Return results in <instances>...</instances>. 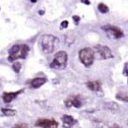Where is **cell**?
Masks as SVG:
<instances>
[{
    "mask_svg": "<svg viewBox=\"0 0 128 128\" xmlns=\"http://www.w3.org/2000/svg\"><path fill=\"white\" fill-rule=\"evenodd\" d=\"M39 13H40V15H43V14H44V13H45V11L41 10V11H39Z\"/></svg>",
    "mask_w": 128,
    "mask_h": 128,
    "instance_id": "obj_25",
    "label": "cell"
},
{
    "mask_svg": "<svg viewBox=\"0 0 128 128\" xmlns=\"http://www.w3.org/2000/svg\"><path fill=\"white\" fill-rule=\"evenodd\" d=\"M46 78H43V77H37V78H34V79L32 80L31 84L32 86L35 89L37 88H40L41 86H42L44 84H46Z\"/></svg>",
    "mask_w": 128,
    "mask_h": 128,
    "instance_id": "obj_11",
    "label": "cell"
},
{
    "mask_svg": "<svg viewBox=\"0 0 128 128\" xmlns=\"http://www.w3.org/2000/svg\"><path fill=\"white\" fill-rule=\"evenodd\" d=\"M94 49H95V52L98 54L101 59L107 60V59H111V58L113 57V54L111 53V50L110 49V47H108V46H106L97 45V46L94 47Z\"/></svg>",
    "mask_w": 128,
    "mask_h": 128,
    "instance_id": "obj_6",
    "label": "cell"
},
{
    "mask_svg": "<svg viewBox=\"0 0 128 128\" xmlns=\"http://www.w3.org/2000/svg\"><path fill=\"white\" fill-rule=\"evenodd\" d=\"M62 121H63V126H65V127L69 128L70 126H74L75 124H76L77 121L72 117V116H69V115H64L62 117Z\"/></svg>",
    "mask_w": 128,
    "mask_h": 128,
    "instance_id": "obj_10",
    "label": "cell"
},
{
    "mask_svg": "<svg viewBox=\"0 0 128 128\" xmlns=\"http://www.w3.org/2000/svg\"><path fill=\"white\" fill-rule=\"evenodd\" d=\"M123 74L126 76H128V62L125 63V67H124V70H123Z\"/></svg>",
    "mask_w": 128,
    "mask_h": 128,
    "instance_id": "obj_19",
    "label": "cell"
},
{
    "mask_svg": "<svg viewBox=\"0 0 128 128\" xmlns=\"http://www.w3.org/2000/svg\"><path fill=\"white\" fill-rule=\"evenodd\" d=\"M37 1H38V0H31V2H32V3H36Z\"/></svg>",
    "mask_w": 128,
    "mask_h": 128,
    "instance_id": "obj_26",
    "label": "cell"
},
{
    "mask_svg": "<svg viewBox=\"0 0 128 128\" xmlns=\"http://www.w3.org/2000/svg\"><path fill=\"white\" fill-rule=\"evenodd\" d=\"M79 58L81 62L84 66L89 67L90 65H92L93 61H94V58H95L94 50L92 48H89V47L81 49L79 52Z\"/></svg>",
    "mask_w": 128,
    "mask_h": 128,
    "instance_id": "obj_4",
    "label": "cell"
},
{
    "mask_svg": "<svg viewBox=\"0 0 128 128\" xmlns=\"http://www.w3.org/2000/svg\"><path fill=\"white\" fill-rule=\"evenodd\" d=\"M102 28L106 32V34H108V36L110 38H111V39H120L124 35L122 30L120 28L117 27V26H112L108 25V26H103Z\"/></svg>",
    "mask_w": 128,
    "mask_h": 128,
    "instance_id": "obj_5",
    "label": "cell"
},
{
    "mask_svg": "<svg viewBox=\"0 0 128 128\" xmlns=\"http://www.w3.org/2000/svg\"><path fill=\"white\" fill-rule=\"evenodd\" d=\"M35 126L41 128H57L58 123L53 119H39L35 122Z\"/></svg>",
    "mask_w": 128,
    "mask_h": 128,
    "instance_id": "obj_7",
    "label": "cell"
},
{
    "mask_svg": "<svg viewBox=\"0 0 128 128\" xmlns=\"http://www.w3.org/2000/svg\"><path fill=\"white\" fill-rule=\"evenodd\" d=\"M116 98L119 99V100L125 101V102H128V92H124V91H120L116 95Z\"/></svg>",
    "mask_w": 128,
    "mask_h": 128,
    "instance_id": "obj_15",
    "label": "cell"
},
{
    "mask_svg": "<svg viewBox=\"0 0 128 128\" xmlns=\"http://www.w3.org/2000/svg\"><path fill=\"white\" fill-rule=\"evenodd\" d=\"M61 28H67L68 26H69V22H68L67 20L62 21L61 24Z\"/></svg>",
    "mask_w": 128,
    "mask_h": 128,
    "instance_id": "obj_21",
    "label": "cell"
},
{
    "mask_svg": "<svg viewBox=\"0 0 128 128\" xmlns=\"http://www.w3.org/2000/svg\"><path fill=\"white\" fill-rule=\"evenodd\" d=\"M76 34L73 33L72 35H71V32H69V34H67L65 35V41H66V43H67L68 45L72 44V43H74V41H76Z\"/></svg>",
    "mask_w": 128,
    "mask_h": 128,
    "instance_id": "obj_13",
    "label": "cell"
},
{
    "mask_svg": "<svg viewBox=\"0 0 128 128\" xmlns=\"http://www.w3.org/2000/svg\"><path fill=\"white\" fill-rule=\"evenodd\" d=\"M97 8H98V11H100L101 13H107L108 11H109V7H108L106 4H103V3L99 4Z\"/></svg>",
    "mask_w": 128,
    "mask_h": 128,
    "instance_id": "obj_17",
    "label": "cell"
},
{
    "mask_svg": "<svg viewBox=\"0 0 128 128\" xmlns=\"http://www.w3.org/2000/svg\"><path fill=\"white\" fill-rule=\"evenodd\" d=\"M105 108L109 109L110 111H119V104H116L114 102H109V103H106L105 104Z\"/></svg>",
    "mask_w": 128,
    "mask_h": 128,
    "instance_id": "obj_14",
    "label": "cell"
},
{
    "mask_svg": "<svg viewBox=\"0 0 128 128\" xmlns=\"http://www.w3.org/2000/svg\"><path fill=\"white\" fill-rule=\"evenodd\" d=\"M73 20H74L75 24L78 25V23H79V21H80V17H79V16L75 15V16H73Z\"/></svg>",
    "mask_w": 128,
    "mask_h": 128,
    "instance_id": "obj_20",
    "label": "cell"
},
{
    "mask_svg": "<svg viewBox=\"0 0 128 128\" xmlns=\"http://www.w3.org/2000/svg\"><path fill=\"white\" fill-rule=\"evenodd\" d=\"M86 86L88 89H90L92 91H99L101 89V84L97 81H93V82H88L86 84Z\"/></svg>",
    "mask_w": 128,
    "mask_h": 128,
    "instance_id": "obj_12",
    "label": "cell"
},
{
    "mask_svg": "<svg viewBox=\"0 0 128 128\" xmlns=\"http://www.w3.org/2000/svg\"><path fill=\"white\" fill-rule=\"evenodd\" d=\"M29 50V46L26 44L14 45L9 50L8 60L10 61H14L17 59H26Z\"/></svg>",
    "mask_w": 128,
    "mask_h": 128,
    "instance_id": "obj_2",
    "label": "cell"
},
{
    "mask_svg": "<svg viewBox=\"0 0 128 128\" xmlns=\"http://www.w3.org/2000/svg\"><path fill=\"white\" fill-rule=\"evenodd\" d=\"M112 128H122V127H121V126H119V125H114Z\"/></svg>",
    "mask_w": 128,
    "mask_h": 128,
    "instance_id": "obj_24",
    "label": "cell"
},
{
    "mask_svg": "<svg viewBox=\"0 0 128 128\" xmlns=\"http://www.w3.org/2000/svg\"><path fill=\"white\" fill-rule=\"evenodd\" d=\"M12 128H27L26 127L25 125H19V124H18V125H15V126H13V127Z\"/></svg>",
    "mask_w": 128,
    "mask_h": 128,
    "instance_id": "obj_22",
    "label": "cell"
},
{
    "mask_svg": "<svg viewBox=\"0 0 128 128\" xmlns=\"http://www.w3.org/2000/svg\"><path fill=\"white\" fill-rule=\"evenodd\" d=\"M1 111H2L4 115L8 116V117H12V116H15L16 113H17V111H15V110L6 109V108H2V109H1Z\"/></svg>",
    "mask_w": 128,
    "mask_h": 128,
    "instance_id": "obj_16",
    "label": "cell"
},
{
    "mask_svg": "<svg viewBox=\"0 0 128 128\" xmlns=\"http://www.w3.org/2000/svg\"><path fill=\"white\" fill-rule=\"evenodd\" d=\"M22 91H23V89L18 90V91H16V92H4L2 96L3 101H4V103L11 102V101L14 100V99L16 98Z\"/></svg>",
    "mask_w": 128,
    "mask_h": 128,
    "instance_id": "obj_8",
    "label": "cell"
},
{
    "mask_svg": "<svg viewBox=\"0 0 128 128\" xmlns=\"http://www.w3.org/2000/svg\"><path fill=\"white\" fill-rule=\"evenodd\" d=\"M68 63V54L64 51H60L54 55V58L50 64V68L58 70H62L66 68Z\"/></svg>",
    "mask_w": 128,
    "mask_h": 128,
    "instance_id": "obj_3",
    "label": "cell"
},
{
    "mask_svg": "<svg viewBox=\"0 0 128 128\" xmlns=\"http://www.w3.org/2000/svg\"><path fill=\"white\" fill-rule=\"evenodd\" d=\"M12 69L16 73H19V71L21 69V63L19 62V61H15L12 64Z\"/></svg>",
    "mask_w": 128,
    "mask_h": 128,
    "instance_id": "obj_18",
    "label": "cell"
},
{
    "mask_svg": "<svg viewBox=\"0 0 128 128\" xmlns=\"http://www.w3.org/2000/svg\"><path fill=\"white\" fill-rule=\"evenodd\" d=\"M81 2L84 3V4H87V5H89V4H90L89 0H81Z\"/></svg>",
    "mask_w": 128,
    "mask_h": 128,
    "instance_id": "obj_23",
    "label": "cell"
},
{
    "mask_svg": "<svg viewBox=\"0 0 128 128\" xmlns=\"http://www.w3.org/2000/svg\"><path fill=\"white\" fill-rule=\"evenodd\" d=\"M64 103H65L66 106H67L68 108L71 107V106H75L76 108H80L82 106V103H81V101L78 99L77 97H68Z\"/></svg>",
    "mask_w": 128,
    "mask_h": 128,
    "instance_id": "obj_9",
    "label": "cell"
},
{
    "mask_svg": "<svg viewBox=\"0 0 128 128\" xmlns=\"http://www.w3.org/2000/svg\"><path fill=\"white\" fill-rule=\"evenodd\" d=\"M59 46V39L52 34H45L41 39V47L44 54H52Z\"/></svg>",
    "mask_w": 128,
    "mask_h": 128,
    "instance_id": "obj_1",
    "label": "cell"
}]
</instances>
